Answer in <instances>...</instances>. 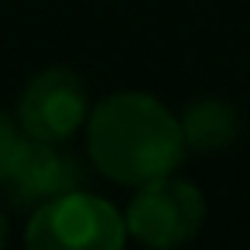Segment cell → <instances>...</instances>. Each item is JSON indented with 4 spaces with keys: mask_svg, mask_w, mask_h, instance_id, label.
Here are the masks:
<instances>
[{
    "mask_svg": "<svg viewBox=\"0 0 250 250\" xmlns=\"http://www.w3.org/2000/svg\"><path fill=\"white\" fill-rule=\"evenodd\" d=\"M86 141L93 165L120 185H144L185 158V134L178 117L147 93H113L89 110Z\"/></svg>",
    "mask_w": 250,
    "mask_h": 250,
    "instance_id": "cell-1",
    "label": "cell"
},
{
    "mask_svg": "<svg viewBox=\"0 0 250 250\" xmlns=\"http://www.w3.org/2000/svg\"><path fill=\"white\" fill-rule=\"evenodd\" d=\"M127 236V219L117 206L83 188L42 202L24 229L35 250H120Z\"/></svg>",
    "mask_w": 250,
    "mask_h": 250,
    "instance_id": "cell-2",
    "label": "cell"
},
{
    "mask_svg": "<svg viewBox=\"0 0 250 250\" xmlns=\"http://www.w3.org/2000/svg\"><path fill=\"white\" fill-rule=\"evenodd\" d=\"M124 219L134 240L147 247H178L199 233L206 219V199L192 182L165 175L137 185Z\"/></svg>",
    "mask_w": 250,
    "mask_h": 250,
    "instance_id": "cell-3",
    "label": "cell"
},
{
    "mask_svg": "<svg viewBox=\"0 0 250 250\" xmlns=\"http://www.w3.org/2000/svg\"><path fill=\"white\" fill-rule=\"evenodd\" d=\"M86 120L89 100L79 76L69 69L38 72L18 100V124L38 141H69Z\"/></svg>",
    "mask_w": 250,
    "mask_h": 250,
    "instance_id": "cell-4",
    "label": "cell"
},
{
    "mask_svg": "<svg viewBox=\"0 0 250 250\" xmlns=\"http://www.w3.org/2000/svg\"><path fill=\"white\" fill-rule=\"evenodd\" d=\"M79 185H83V165L76 154H69L62 147V141L28 137L18 168L4 182V192L14 206L38 209L42 202H48L62 192H72Z\"/></svg>",
    "mask_w": 250,
    "mask_h": 250,
    "instance_id": "cell-5",
    "label": "cell"
},
{
    "mask_svg": "<svg viewBox=\"0 0 250 250\" xmlns=\"http://www.w3.org/2000/svg\"><path fill=\"white\" fill-rule=\"evenodd\" d=\"M178 124H182V134H185V147H192L199 154L223 151L240 134V117L223 100H195V103H188L185 113L178 117Z\"/></svg>",
    "mask_w": 250,
    "mask_h": 250,
    "instance_id": "cell-6",
    "label": "cell"
},
{
    "mask_svg": "<svg viewBox=\"0 0 250 250\" xmlns=\"http://www.w3.org/2000/svg\"><path fill=\"white\" fill-rule=\"evenodd\" d=\"M24 144H28V134L24 127L7 117V113H0V185H4L11 178V171L18 168L21 154H24Z\"/></svg>",
    "mask_w": 250,
    "mask_h": 250,
    "instance_id": "cell-7",
    "label": "cell"
},
{
    "mask_svg": "<svg viewBox=\"0 0 250 250\" xmlns=\"http://www.w3.org/2000/svg\"><path fill=\"white\" fill-rule=\"evenodd\" d=\"M7 236H11V223H7V212H4V206H0V247L7 243Z\"/></svg>",
    "mask_w": 250,
    "mask_h": 250,
    "instance_id": "cell-8",
    "label": "cell"
}]
</instances>
